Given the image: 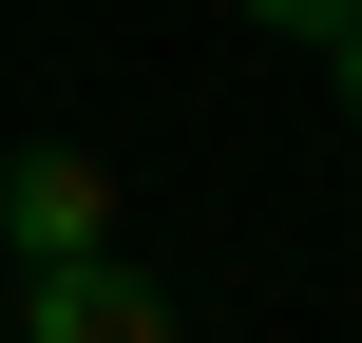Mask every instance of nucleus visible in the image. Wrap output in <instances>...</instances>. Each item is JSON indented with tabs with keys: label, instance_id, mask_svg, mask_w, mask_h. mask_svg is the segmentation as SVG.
<instances>
[{
	"label": "nucleus",
	"instance_id": "nucleus-1",
	"mask_svg": "<svg viewBox=\"0 0 362 343\" xmlns=\"http://www.w3.org/2000/svg\"><path fill=\"white\" fill-rule=\"evenodd\" d=\"M0 248L19 267H76V248H115V153H0Z\"/></svg>",
	"mask_w": 362,
	"mask_h": 343
},
{
	"label": "nucleus",
	"instance_id": "nucleus-2",
	"mask_svg": "<svg viewBox=\"0 0 362 343\" xmlns=\"http://www.w3.org/2000/svg\"><path fill=\"white\" fill-rule=\"evenodd\" d=\"M19 343H172L134 248H76V267H19Z\"/></svg>",
	"mask_w": 362,
	"mask_h": 343
},
{
	"label": "nucleus",
	"instance_id": "nucleus-3",
	"mask_svg": "<svg viewBox=\"0 0 362 343\" xmlns=\"http://www.w3.org/2000/svg\"><path fill=\"white\" fill-rule=\"evenodd\" d=\"M267 38H305V57H362V0H248Z\"/></svg>",
	"mask_w": 362,
	"mask_h": 343
},
{
	"label": "nucleus",
	"instance_id": "nucleus-4",
	"mask_svg": "<svg viewBox=\"0 0 362 343\" xmlns=\"http://www.w3.org/2000/svg\"><path fill=\"white\" fill-rule=\"evenodd\" d=\"M325 76H344V115H362V57H325Z\"/></svg>",
	"mask_w": 362,
	"mask_h": 343
}]
</instances>
